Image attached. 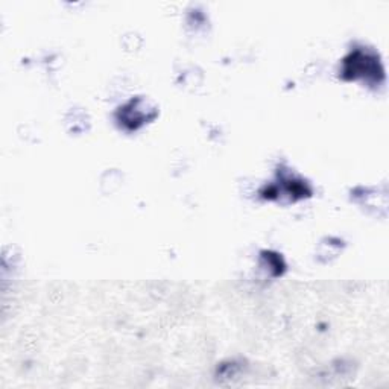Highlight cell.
<instances>
[{
    "mask_svg": "<svg viewBox=\"0 0 389 389\" xmlns=\"http://www.w3.org/2000/svg\"><path fill=\"white\" fill-rule=\"evenodd\" d=\"M355 61H347V64L351 67H348L347 72L353 73V78L356 77H376V73L380 74L381 72L379 70V61H376V58H371L370 55L362 54V52H357L353 57Z\"/></svg>",
    "mask_w": 389,
    "mask_h": 389,
    "instance_id": "obj_1",
    "label": "cell"
}]
</instances>
